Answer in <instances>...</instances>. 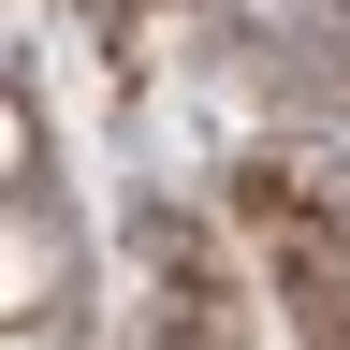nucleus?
<instances>
[{"label": "nucleus", "instance_id": "1", "mask_svg": "<svg viewBox=\"0 0 350 350\" xmlns=\"http://www.w3.org/2000/svg\"><path fill=\"white\" fill-rule=\"evenodd\" d=\"M0 292H15V321H44V292H59V234H44V219H15V278Z\"/></svg>", "mask_w": 350, "mask_h": 350}, {"label": "nucleus", "instance_id": "2", "mask_svg": "<svg viewBox=\"0 0 350 350\" xmlns=\"http://www.w3.org/2000/svg\"><path fill=\"white\" fill-rule=\"evenodd\" d=\"M15 350H59V336H44V321H15Z\"/></svg>", "mask_w": 350, "mask_h": 350}]
</instances>
